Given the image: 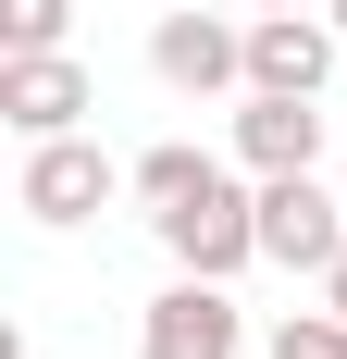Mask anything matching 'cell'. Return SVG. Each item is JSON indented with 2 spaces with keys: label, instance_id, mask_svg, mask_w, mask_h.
Returning a JSON list of instances; mask_svg holds the SVG:
<instances>
[{
  "label": "cell",
  "instance_id": "obj_10",
  "mask_svg": "<svg viewBox=\"0 0 347 359\" xmlns=\"http://www.w3.org/2000/svg\"><path fill=\"white\" fill-rule=\"evenodd\" d=\"M261 359H347V310L322 297V310H285L273 334H261Z\"/></svg>",
  "mask_w": 347,
  "mask_h": 359
},
{
  "label": "cell",
  "instance_id": "obj_9",
  "mask_svg": "<svg viewBox=\"0 0 347 359\" xmlns=\"http://www.w3.org/2000/svg\"><path fill=\"white\" fill-rule=\"evenodd\" d=\"M211 174H223L211 149H186V137H162V149H137V174H124V198H137V211L162 223V211H186V198H199Z\"/></svg>",
  "mask_w": 347,
  "mask_h": 359
},
{
  "label": "cell",
  "instance_id": "obj_1",
  "mask_svg": "<svg viewBox=\"0 0 347 359\" xmlns=\"http://www.w3.org/2000/svg\"><path fill=\"white\" fill-rule=\"evenodd\" d=\"M124 174H137V161H112L87 124H74V137H25L13 211H25V223H50V236H74V223H100L112 198H124Z\"/></svg>",
  "mask_w": 347,
  "mask_h": 359
},
{
  "label": "cell",
  "instance_id": "obj_6",
  "mask_svg": "<svg viewBox=\"0 0 347 359\" xmlns=\"http://www.w3.org/2000/svg\"><path fill=\"white\" fill-rule=\"evenodd\" d=\"M87 111H100V87L74 50H0V124L13 137H74Z\"/></svg>",
  "mask_w": 347,
  "mask_h": 359
},
{
  "label": "cell",
  "instance_id": "obj_13",
  "mask_svg": "<svg viewBox=\"0 0 347 359\" xmlns=\"http://www.w3.org/2000/svg\"><path fill=\"white\" fill-rule=\"evenodd\" d=\"M248 13H310V0H248Z\"/></svg>",
  "mask_w": 347,
  "mask_h": 359
},
{
  "label": "cell",
  "instance_id": "obj_12",
  "mask_svg": "<svg viewBox=\"0 0 347 359\" xmlns=\"http://www.w3.org/2000/svg\"><path fill=\"white\" fill-rule=\"evenodd\" d=\"M322 297H335V310H347V248H335V273H322Z\"/></svg>",
  "mask_w": 347,
  "mask_h": 359
},
{
  "label": "cell",
  "instance_id": "obj_11",
  "mask_svg": "<svg viewBox=\"0 0 347 359\" xmlns=\"http://www.w3.org/2000/svg\"><path fill=\"white\" fill-rule=\"evenodd\" d=\"M74 0H0V50H63Z\"/></svg>",
  "mask_w": 347,
  "mask_h": 359
},
{
  "label": "cell",
  "instance_id": "obj_14",
  "mask_svg": "<svg viewBox=\"0 0 347 359\" xmlns=\"http://www.w3.org/2000/svg\"><path fill=\"white\" fill-rule=\"evenodd\" d=\"M322 13H335V25H347V0H322Z\"/></svg>",
  "mask_w": 347,
  "mask_h": 359
},
{
  "label": "cell",
  "instance_id": "obj_5",
  "mask_svg": "<svg viewBox=\"0 0 347 359\" xmlns=\"http://www.w3.org/2000/svg\"><path fill=\"white\" fill-rule=\"evenodd\" d=\"M149 74L174 100H236L248 87V25L236 13H162L149 25Z\"/></svg>",
  "mask_w": 347,
  "mask_h": 359
},
{
  "label": "cell",
  "instance_id": "obj_2",
  "mask_svg": "<svg viewBox=\"0 0 347 359\" xmlns=\"http://www.w3.org/2000/svg\"><path fill=\"white\" fill-rule=\"evenodd\" d=\"M149 236L174 248V273H223V285H236L248 260H261V174H248V161H223V174H211L186 211H162Z\"/></svg>",
  "mask_w": 347,
  "mask_h": 359
},
{
  "label": "cell",
  "instance_id": "obj_3",
  "mask_svg": "<svg viewBox=\"0 0 347 359\" xmlns=\"http://www.w3.org/2000/svg\"><path fill=\"white\" fill-rule=\"evenodd\" d=\"M137 359H248V310L223 273H174L137 310Z\"/></svg>",
  "mask_w": 347,
  "mask_h": 359
},
{
  "label": "cell",
  "instance_id": "obj_7",
  "mask_svg": "<svg viewBox=\"0 0 347 359\" xmlns=\"http://www.w3.org/2000/svg\"><path fill=\"white\" fill-rule=\"evenodd\" d=\"M335 62H347V25L335 13H248V87H298V100H322L335 87Z\"/></svg>",
  "mask_w": 347,
  "mask_h": 359
},
{
  "label": "cell",
  "instance_id": "obj_4",
  "mask_svg": "<svg viewBox=\"0 0 347 359\" xmlns=\"http://www.w3.org/2000/svg\"><path fill=\"white\" fill-rule=\"evenodd\" d=\"M335 248H347V198L322 174H261V260L273 273H335Z\"/></svg>",
  "mask_w": 347,
  "mask_h": 359
},
{
  "label": "cell",
  "instance_id": "obj_8",
  "mask_svg": "<svg viewBox=\"0 0 347 359\" xmlns=\"http://www.w3.org/2000/svg\"><path fill=\"white\" fill-rule=\"evenodd\" d=\"M236 161L248 174H322V100H298V87H236Z\"/></svg>",
  "mask_w": 347,
  "mask_h": 359
}]
</instances>
